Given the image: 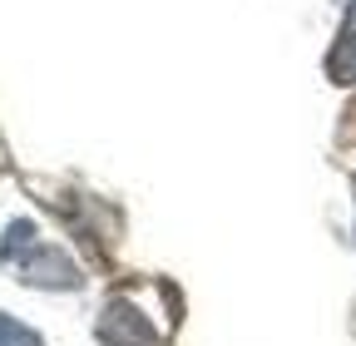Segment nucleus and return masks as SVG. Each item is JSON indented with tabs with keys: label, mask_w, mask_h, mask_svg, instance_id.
Returning a JSON list of instances; mask_svg holds the SVG:
<instances>
[{
	"label": "nucleus",
	"mask_w": 356,
	"mask_h": 346,
	"mask_svg": "<svg viewBox=\"0 0 356 346\" xmlns=\"http://www.w3.org/2000/svg\"><path fill=\"white\" fill-rule=\"evenodd\" d=\"M20 277L30 282V287H79V267L70 263V257L60 252V247H30L25 257H20Z\"/></svg>",
	"instance_id": "f03ea898"
},
{
	"label": "nucleus",
	"mask_w": 356,
	"mask_h": 346,
	"mask_svg": "<svg viewBox=\"0 0 356 346\" xmlns=\"http://www.w3.org/2000/svg\"><path fill=\"white\" fill-rule=\"evenodd\" d=\"M168 327H154L134 297H114L99 312V341L104 346H163Z\"/></svg>",
	"instance_id": "f257e3e1"
},
{
	"label": "nucleus",
	"mask_w": 356,
	"mask_h": 346,
	"mask_svg": "<svg viewBox=\"0 0 356 346\" xmlns=\"http://www.w3.org/2000/svg\"><path fill=\"white\" fill-rule=\"evenodd\" d=\"M0 346H44V341H40V331H30L25 322H15V317L0 312Z\"/></svg>",
	"instance_id": "39448f33"
},
{
	"label": "nucleus",
	"mask_w": 356,
	"mask_h": 346,
	"mask_svg": "<svg viewBox=\"0 0 356 346\" xmlns=\"http://www.w3.org/2000/svg\"><path fill=\"white\" fill-rule=\"evenodd\" d=\"M35 238H40V228H35L30 218H15V223L6 228V238H0V257H25V252L35 247Z\"/></svg>",
	"instance_id": "7ed1b4c3"
},
{
	"label": "nucleus",
	"mask_w": 356,
	"mask_h": 346,
	"mask_svg": "<svg viewBox=\"0 0 356 346\" xmlns=\"http://www.w3.org/2000/svg\"><path fill=\"white\" fill-rule=\"evenodd\" d=\"M332 79L337 84H356V30H346V40L332 50Z\"/></svg>",
	"instance_id": "20e7f679"
}]
</instances>
